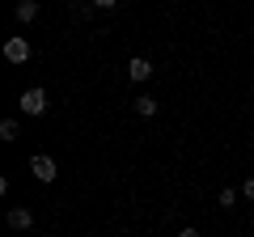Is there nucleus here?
I'll return each instance as SVG.
<instances>
[{
	"label": "nucleus",
	"mask_w": 254,
	"mask_h": 237,
	"mask_svg": "<svg viewBox=\"0 0 254 237\" xmlns=\"http://www.w3.org/2000/svg\"><path fill=\"white\" fill-rule=\"evenodd\" d=\"M30 170H34V178H38V182H55V178H60V165H55L47 153L30 157Z\"/></svg>",
	"instance_id": "1"
},
{
	"label": "nucleus",
	"mask_w": 254,
	"mask_h": 237,
	"mask_svg": "<svg viewBox=\"0 0 254 237\" xmlns=\"http://www.w3.org/2000/svg\"><path fill=\"white\" fill-rule=\"evenodd\" d=\"M21 110L26 115H43L47 110V89H26L21 93Z\"/></svg>",
	"instance_id": "2"
},
{
	"label": "nucleus",
	"mask_w": 254,
	"mask_h": 237,
	"mask_svg": "<svg viewBox=\"0 0 254 237\" xmlns=\"http://www.w3.org/2000/svg\"><path fill=\"white\" fill-rule=\"evenodd\" d=\"M4 59H9V64H26L30 59V43L26 38H9V43H4Z\"/></svg>",
	"instance_id": "3"
},
{
	"label": "nucleus",
	"mask_w": 254,
	"mask_h": 237,
	"mask_svg": "<svg viewBox=\"0 0 254 237\" xmlns=\"http://www.w3.org/2000/svg\"><path fill=\"white\" fill-rule=\"evenodd\" d=\"M127 76H131V81H148V76H153V64H148L144 55H136V59H127Z\"/></svg>",
	"instance_id": "4"
},
{
	"label": "nucleus",
	"mask_w": 254,
	"mask_h": 237,
	"mask_svg": "<svg viewBox=\"0 0 254 237\" xmlns=\"http://www.w3.org/2000/svg\"><path fill=\"white\" fill-rule=\"evenodd\" d=\"M9 225L13 229H30V225H34V212H30V208H13L9 212Z\"/></svg>",
	"instance_id": "5"
},
{
	"label": "nucleus",
	"mask_w": 254,
	"mask_h": 237,
	"mask_svg": "<svg viewBox=\"0 0 254 237\" xmlns=\"http://www.w3.org/2000/svg\"><path fill=\"white\" fill-rule=\"evenodd\" d=\"M13 13H17V21H34V17H38V4H34V0H21Z\"/></svg>",
	"instance_id": "6"
},
{
	"label": "nucleus",
	"mask_w": 254,
	"mask_h": 237,
	"mask_svg": "<svg viewBox=\"0 0 254 237\" xmlns=\"http://www.w3.org/2000/svg\"><path fill=\"white\" fill-rule=\"evenodd\" d=\"M136 110H140V115H157V98H148V93H140V98H136Z\"/></svg>",
	"instance_id": "7"
},
{
	"label": "nucleus",
	"mask_w": 254,
	"mask_h": 237,
	"mask_svg": "<svg viewBox=\"0 0 254 237\" xmlns=\"http://www.w3.org/2000/svg\"><path fill=\"white\" fill-rule=\"evenodd\" d=\"M0 140H17V123H13V118L0 123Z\"/></svg>",
	"instance_id": "8"
},
{
	"label": "nucleus",
	"mask_w": 254,
	"mask_h": 237,
	"mask_svg": "<svg viewBox=\"0 0 254 237\" xmlns=\"http://www.w3.org/2000/svg\"><path fill=\"white\" fill-rule=\"evenodd\" d=\"M233 203H237V191H233V186H225V191H220V208H233Z\"/></svg>",
	"instance_id": "9"
},
{
	"label": "nucleus",
	"mask_w": 254,
	"mask_h": 237,
	"mask_svg": "<svg viewBox=\"0 0 254 237\" xmlns=\"http://www.w3.org/2000/svg\"><path fill=\"white\" fill-rule=\"evenodd\" d=\"M242 195H246V199H254V178H250V182L242 186Z\"/></svg>",
	"instance_id": "10"
},
{
	"label": "nucleus",
	"mask_w": 254,
	"mask_h": 237,
	"mask_svg": "<svg viewBox=\"0 0 254 237\" xmlns=\"http://www.w3.org/2000/svg\"><path fill=\"white\" fill-rule=\"evenodd\" d=\"M93 4H98V9H115L119 0H93Z\"/></svg>",
	"instance_id": "11"
},
{
	"label": "nucleus",
	"mask_w": 254,
	"mask_h": 237,
	"mask_svg": "<svg viewBox=\"0 0 254 237\" xmlns=\"http://www.w3.org/2000/svg\"><path fill=\"white\" fill-rule=\"evenodd\" d=\"M178 237H199V233H195V229H182V233Z\"/></svg>",
	"instance_id": "12"
}]
</instances>
